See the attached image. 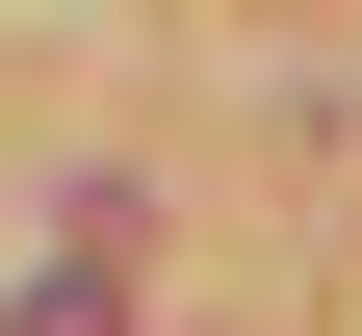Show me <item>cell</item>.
<instances>
[{"mask_svg": "<svg viewBox=\"0 0 362 336\" xmlns=\"http://www.w3.org/2000/svg\"><path fill=\"white\" fill-rule=\"evenodd\" d=\"M26 336H129V259H104V233H78V259L26 284Z\"/></svg>", "mask_w": 362, "mask_h": 336, "instance_id": "cell-1", "label": "cell"}]
</instances>
